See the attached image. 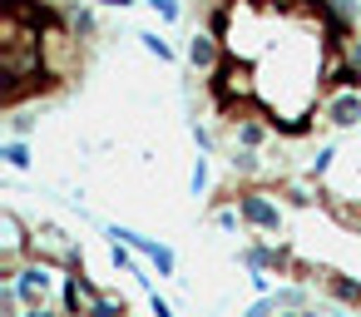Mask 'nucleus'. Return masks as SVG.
Instances as JSON below:
<instances>
[{"instance_id": "nucleus-1", "label": "nucleus", "mask_w": 361, "mask_h": 317, "mask_svg": "<svg viewBox=\"0 0 361 317\" xmlns=\"http://www.w3.org/2000/svg\"><path fill=\"white\" fill-rule=\"evenodd\" d=\"M149 6H154L164 20H178V16H183V11H178V0H149Z\"/></svg>"}]
</instances>
